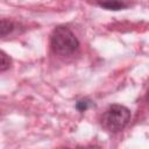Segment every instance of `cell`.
Wrapping results in <instances>:
<instances>
[{
  "instance_id": "6",
  "label": "cell",
  "mask_w": 149,
  "mask_h": 149,
  "mask_svg": "<svg viewBox=\"0 0 149 149\" xmlns=\"http://www.w3.org/2000/svg\"><path fill=\"white\" fill-rule=\"evenodd\" d=\"M10 66V58L3 52V51H1V63H0V70L3 72V71H6L8 68Z\"/></svg>"
},
{
  "instance_id": "7",
  "label": "cell",
  "mask_w": 149,
  "mask_h": 149,
  "mask_svg": "<svg viewBox=\"0 0 149 149\" xmlns=\"http://www.w3.org/2000/svg\"><path fill=\"white\" fill-rule=\"evenodd\" d=\"M147 100H148V102H149V90H148V93H147Z\"/></svg>"
},
{
  "instance_id": "3",
  "label": "cell",
  "mask_w": 149,
  "mask_h": 149,
  "mask_svg": "<svg viewBox=\"0 0 149 149\" xmlns=\"http://www.w3.org/2000/svg\"><path fill=\"white\" fill-rule=\"evenodd\" d=\"M99 5L106 9H111V10H119V9L127 7V5L120 0H102V1H99Z\"/></svg>"
},
{
  "instance_id": "2",
  "label": "cell",
  "mask_w": 149,
  "mask_h": 149,
  "mask_svg": "<svg viewBox=\"0 0 149 149\" xmlns=\"http://www.w3.org/2000/svg\"><path fill=\"white\" fill-rule=\"evenodd\" d=\"M130 120V111L122 105H112L101 118L102 126L113 133L122 130Z\"/></svg>"
},
{
  "instance_id": "4",
  "label": "cell",
  "mask_w": 149,
  "mask_h": 149,
  "mask_svg": "<svg viewBox=\"0 0 149 149\" xmlns=\"http://www.w3.org/2000/svg\"><path fill=\"white\" fill-rule=\"evenodd\" d=\"M14 29H15L14 22H12L9 20H6V19H2V21H1V28H0V30H1V37H5L9 33H12Z\"/></svg>"
},
{
  "instance_id": "1",
  "label": "cell",
  "mask_w": 149,
  "mask_h": 149,
  "mask_svg": "<svg viewBox=\"0 0 149 149\" xmlns=\"http://www.w3.org/2000/svg\"><path fill=\"white\" fill-rule=\"evenodd\" d=\"M79 47V42L74 34L64 26L56 27L51 34V48L62 56H68L74 52Z\"/></svg>"
},
{
  "instance_id": "5",
  "label": "cell",
  "mask_w": 149,
  "mask_h": 149,
  "mask_svg": "<svg viewBox=\"0 0 149 149\" xmlns=\"http://www.w3.org/2000/svg\"><path fill=\"white\" fill-rule=\"evenodd\" d=\"M91 106H93V102H92L91 100H88V99L79 100V101H77V104H76V108H77L78 111H80V112L86 111V109L90 108Z\"/></svg>"
}]
</instances>
